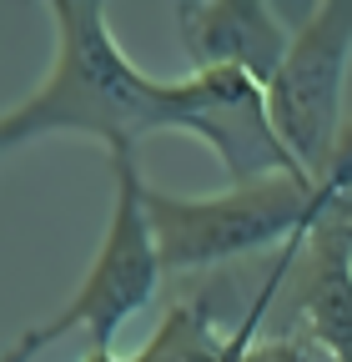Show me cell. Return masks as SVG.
I'll return each instance as SVG.
<instances>
[{"instance_id": "obj_6", "label": "cell", "mask_w": 352, "mask_h": 362, "mask_svg": "<svg viewBox=\"0 0 352 362\" xmlns=\"http://www.w3.org/2000/svg\"><path fill=\"white\" fill-rule=\"evenodd\" d=\"M176 25H182V45L196 71H242L262 90L292 45L272 6L262 0H182Z\"/></svg>"}, {"instance_id": "obj_2", "label": "cell", "mask_w": 352, "mask_h": 362, "mask_svg": "<svg viewBox=\"0 0 352 362\" xmlns=\"http://www.w3.org/2000/svg\"><path fill=\"white\" fill-rule=\"evenodd\" d=\"M146 221L161 272H201L262 247H292L337 206V192L312 176H262L206 202H176L146 187Z\"/></svg>"}, {"instance_id": "obj_10", "label": "cell", "mask_w": 352, "mask_h": 362, "mask_svg": "<svg viewBox=\"0 0 352 362\" xmlns=\"http://www.w3.org/2000/svg\"><path fill=\"white\" fill-rule=\"evenodd\" d=\"M16 141H25V136H20V121H16V116H0V151L16 146Z\"/></svg>"}, {"instance_id": "obj_1", "label": "cell", "mask_w": 352, "mask_h": 362, "mask_svg": "<svg viewBox=\"0 0 352 362\" xmlns=\"http://www.w3.org/2000/svg\"><path fill=\"white\" fill-rule=\"evenodd\" d=\"M56 66L35 96L11 111L20 136L40 131H91L111 156H131L151 131H196L227 161L232 181L307 176L267 121V96L242 71H192L187 81H146L106 30L96 0H56Z\"/></svg>"}, {"instance_id": "obj_9", "label": "cell", "mask_w": 352, "mask_h": 362, "mask_svg": "<svg viewBox=\"0 0 352 362\" xmlns=\"http://www.w3.org/2000/svg\"><path fill=\"white\" fill-rule=\"evenodd\" d=\"M327 187H332L337 197H347V187H352V121H342L337 156H332V181H327Z\"/></svg>"}, {"instance_id": "obj_7", "label": "cell", "mask_w": 352, "mask_h": 362, "mask_svg": "<svg viewBox=\"0 0 352 362\" xmlns=\"http://www.w3.org/2000/svg\"><path fill=\"white\" fill-rule=\"evenodd\" d=\"M136 357L141 362H222L227 357V337H216L211 307L201 297H182V302L166 307L156 337Z\"/></svg>"}, {"instance_id": "obj_3", "label": "cell", "mask_w": 352, "mask_h": 362, "mask_svg": "<svg viewBox=\"0 0 352 362\" xmlns=\"http://www.w3.org/2000/svg\"><path fill=\"white\" fill-rule=\"evenodd\" d=\"M111 166H116V211H111L106 242H101L91 272H86V282L76 287V297L66 302V312H56L46 327H30L0 362H30L40 347H51L71 327H86V332H91V347L111 352L116 327L156 297L161 257H156V237H151L146 202H141L146 187H141L136 156H111Z\"/></svg>"}, {"instance_id": "obj_8", "label": "cell", "mask_w": 352, "mask_h": 362, "mask_svg": "<svg viewBox=\"0 0 352 362\" xmlns=\"http://www.w3.org/2000/svg\"><path fill=\"white\" fill-rule=\"evenodd\" d=\"M242 362H312V342L302 332H272V337H252Z\"/></svg>"}, {"instance_id": "obj_4", "label": "cell", "mask_w": 352, "mask_h": 362, "mask_svg": "<svg viewBox=\"0 0 352 362\" xmlns=\"http://www.w3.org/2000/svg\"><path fill=\"white\" fill-rule=\"evenodd\" d=\"M347 56H352V0H327L297 25L277 76L262 90L277 141L292 151V161L317 187L332 181V156H337V136H342Z\"/></svg>"}, {"instance_id": "obj_11", "label": "cell", "mask_w": 352, "mask_h": 362, "mask_svg": "<svg viewBox=\"0 0 352 362\" xmlns=\"http://www.w3.org/2000/svg\"><path fill=\"white\" fill-rule=\"evenodd\" d=\"M342 211H347V216H352V197H342Z\"/></svg>"}, {"instance_id": "obj_5", "label": "cell", "mask_w": 352, "mask_h": 362, "mask_svg": "<svg viewBox=\"0 0 352 362\" xmlns=\"http://www.w3.org/2000/svg\"><path fill=\"white\" fill-rule=\"evenodd\" d=\"M277 267L302 337L352 362V216L342 211V197L307 237L282 247Z\"/></svg>"}]
</instances>
